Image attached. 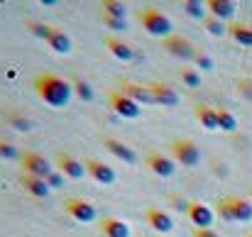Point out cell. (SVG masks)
<instances>
[{"label": "cell", "mask_w": 252, "mask_h": 237, "mask_svg": "<svg viewBox=\"0 0 252 237\" xmlns=\"http://www.w3.org/2000/svg\"><path fill=\"white\" fill-rule=\"evenodd\" d=\"M193 113H196V120L201 122V127H206L208 132L220 130V127H218V115H216V108H211V105H206V103H198Z\"/></svg>", "instance_id": "21"}, {"label": "cell", "mask_w": 252, "mask_h": 237, "mask_svg": "<svg viewBox=\"0 0 252 237\" xmlns=\"http://www.w3.org/2000/svg\"><path fill=\"white\" fill-rule=\"evenodd\" d=\"M193 237H218L213 230H193Z\"/></svg>", "instance_id": "36"}, {"label": "cell", "mask_w": 252, "mask_h": 237, "mask_svg": "<svg viewBox=\"0 0 252 237\" xmlns=\"http://www.w3.org/2000/svg\"><path fill=\"white\" fill-rule=\"evenodd\" d=\"M103 147H105L113 157H118L120 161H125V164H137V154H135V149H132V147H127V145H125V142H120V140L105 137V140H103Z\"/></svg>", "instance_id": "16"}, {"label": "cell", "mask_w": 252, "mask_h": 237, "mask_svg": "<svg viewBox=\"0 0 252 237\" xmlns=\"http://www.w3.org/2000/svg\"><path fill=\"white\" fill-rule=\"evenodd\" d=\"M248 237H252V233H250V235H248Z\"/></svg>", "instance_id": "38"}, {"label": "cell", "mask_w": 252, "mask_h": 237, "mask_svg": "<svg viewBox=\"0 0 252 237\" xmlns=\"http://www.w3.org/2000/svg\"><path fill=\"white\" fill-rule=\"evenodd\" d=\"M171 157H174L176 164L191 169V166H198V161H201V149L196 147L193 140L181 137V140H174V142H171Z\"/></svg>", "instance_id": "4"}, {"label": "cell", "mask_w": 252, "mask_h": 237, "mask_svg": "<svg viewBox=\"0 0 252 237\" xmlns=\"http://www.w3.org/2000/svg\"><path fill=\"white\" fill-rule=\"evenodd\" d=\"M47 183H49V188H59V186H62V174H54V171H52V174L47 176Z\"/></svg>", "instance_id": "35"}, {"label": "cell", "mask_w": 252, "mask_h": 237, "mask_svg": "<svg viewBox=\"0 0 252 237\" xmlns=\"http://www.w3.org/2000/svg\"><path fill=\"white\" fill-rule=\"evenodd\" d=\"M164 49H167L171 57H179V59H193V57H196L193 44H191L186 37H181V34L167 37V39H164Z\"/></svg>", "instance_id": "11"}, {"label": "cell", "mask_w": 252, "mask_h": 237, "mask_svg": "<svg viewBox=\"0 0 252 237\" xmlns=\"http://www.w3.org/2000/svg\"><path fill=\"white\" fill-rule=\"evenodd\" d=\"M120 93H125V95H127L130 100H135L137 105L155 103V98H152L150 88H147V86H142V83H135V81H123V83H120Z\"/></svg>", "instance_id": "15"}, {"label": "cell", "mask_w": 252, "mask_h": 237, "mask_svg": "<svg viewBox=\"0 0 252 237\" xmlns=\"http://www.w3.org/2000/svg\"><path fill=\"white\" fill-rule=\"evenodd\" d=\"M57 169H59V174H64V176H69V178H74V181L84 178L86 174H88L84 161L74 159L71 154H59V157H57Z\"/></svg>", "instance_id": "13"}, {"label": "cell", "mask_w": 252, "mask_h": 237, "mask_svg": "<svg viewBox=\"0 0 252 237\" xmlns=\"http://www.w3.org/2000/svg\"><path fill=\"white\" fill-rule=\"evenodd\" d=\"M145 161H147L150 171L157 174V176H162V178L174 176V171H176V161L171 157H167V154H162V152H150Z\"/></svg>", "instance_id": "9"}, {"label": "cell", "mask_w": 252, "mask_h": 237, "mask_svg": "<svg viewBox=\"0 0 252 237\" xmlns=\"http://www.w3.org/2000/svg\"><path fill=\"white\" fill-rule=\"evenodd\" d=\"M100 10H103V15L118 17V20H125V15H127V5L125 2H118V0H103L100 2Z\"/></svg>", "instance_id": "24"}, {"label": "cell", "mask_w": 252, "mask_h": 237, "mask_svg": "<svg viewBox=\"0 0 252 237\" xmlns=\"http://www.w3.org/2000/svg\"><path fill=\"white\" fill-rule=\"evenodd\" d=\"M189 220L196 225V230H211V225H213V220H216V213L206 206V203H198V201H193L191 206H189Z\"/></svg>", "instance_id": "8"}, {"label": "cell", "mask_w": 252, "mask_h": 237, "mask_svg": "<svg viewBox=\"0 0 252 237\" xmlns=\"http://www.w3.org/2000/svg\"><path fill=\"white\" fill-rule=\"evenodd\" d=\"M155 237H164V235H155Z\"/></svg>", "instance_id": "37"}, {"label": "cell", "mask_w": 252, "mask_h": 237, "mask_svg": "<svg viewBox=\"0 0 252 237\" xmlns=\"http://www.w3.org/2000/svg\"><path fill=\"white\" fill-rule=\"evenodd\" d=\"M110 108H113L120 118H130V120H135V118L142 115V108H140L135 100H130L125 93H120V90H113V93H110Z\"/></svg>", "instance_id": "7"}, {"label": "cell", "mask_w": 252, "mask_h": 237, "mask_svg": "<svg viewBox=\"0 0 252 237\" xmlns=\"http://www.w3.org/2000/svg\"><path fill=\"white\" fill-rule=\"evenodd\" d=\"M100 233L105 237H130V225L120 218H103L100 220Z\"/></svg>", "instance_id": "20"}, {"label": "cell", "mask_w": 252, "mask_h": 237, "mask_svg": "<svg viewBox=\"0 0 252 237\" xmlns=\"http://www.w3.org/2000/svg\"><path fill=\"white\" fill-rule=\"evenodd\" d=\"M0 157L2 159H20V152H17V147H15V145H10V142L0 140Z\"/></svg>", "instance_id": "33"}, {"label": "cell", "mask_w": 252, "mask_h": 237, "mask_svg": "<svg viewBox=\"0 0 252 237\" xmlns=\"http://www.w3.org/2000/svg\"><path fill=\"white\" fill-rule=\"evenodd\" d=\"M193 61H196V66H198V69H203V71H213V69H216V61H213L206 52H196Z\"/></svg>", "instance_id": "31"}, {"label": "cell", "mask_w": 252, "mask_h": 237, "mask_svg": "<svg viewBox=\"0 0 252 237\" xmlns=\"http://www.w3.org/2000/svg\"><path fill=\"white\" fill-rule=\"evenodd\" d=\"M147 225H150L157 235H167V233L174 230L171 215H169L167 210H162V208H150V210H147Z\"/></svg>", "instance_id": "14"}, {"label": "cell", "mask_w": 252, "mask_h": 237, "mask_svg": "<svg viewBox=\"0 0 252 237\" xmlns=\"http://www.w3.org/2000/svg\"><path fill=\"white\" fill-rule=\"evenodd\" d=\"M147 88H150V93H152L155 103H157V105H162V108H174V105L179 103V93H176L171 86H167V83L155 81V83H147Z\"/></svg>", "instance_id": "12"}, {"label": "cell", "mask_w": 252, "mask_h": 237, "mask_svg": "<svg viewBox=\"0 0 252 237\" xmlns=\"http://www.w3.org/2000/svg\"><path fill=\"white\" fill-rule=\"evenodd\" d=\"M206 10L213 15V17H218V20H230L233 15H235V2H230V0H208L206 2Z\"/></svg>", "instance_id": "22"}, {"label": "cell", "mask_w": 252, "mask_h": 237, "mask_svg": "<svg viewBox=\"0 0 252 237\" xmlns=\"http://www.w3.org/2000/svg\"><path fill=\"white\" fill-rule=\"evenodd\" d=\"M181 7H184V12L189 15V17H196V20H206V2H198V0H186V2H181Z\"/></svg>", "instance_id": "26"}, {"label": "cell", "mask_w": 252, "mask_h": 237, "mask_svg": "<svg viewBox=\"0 0 252 237\" xmlns=\"http://www.w3.org/2000/svg\"><path fill=\"white\" fill-rule=\"evenodd\" d=\"M216 115H218V127H220L223 132H235V130H238V118H235L230 110L216 108Z\"/></svg>", "instance_id": "25"}, {"label": "cell", "mask_w": 252, "mask_h": 237, "mask_svg": "<svg viewBox=\"0 0 252 237\" xmlns=\"http://www.w3.org/2000/svg\"><path fill=\"white\" fill-rule=\"evenodd\" d=\"M27 30L34 34V37H39V39H49V34H52V27L49 25H44V22H39V20H30L27 22Z\"/></svg>", "instance_id": "28"}, {"label": "cell", "mask_w": 252, "mask_h": 237, "mask_svg": "<svg viewBox=\"0 0 252 237\" xmlns=\"http://www.w3.org/2000/svg\"><path fill=\"white\" fill-rule=\"evenodd\" d=\"M218 213L228 223H248V220H252V201L238 198V196L220 198L218 201Z\"/></svg>", "instance_id": "3"}, {"label": "cell", "mask_w": 252, "mask_h": 237, "mask_svg": "<svg viewBox=\"0 0 252 237\" xmlns=\"http://www.w3.org/2000/svg\"><path fill=\"white\" fill-rule=\"evenodd\" d=\"M20 183L25 186V191L27 193H32V196H37V198H44V196H49V183H47V178H37V176H30V174H22L20 176Z\"/></svg>", "instance_id": "19"}, {"label": "cell", "mask_w": 252, "mask_h": 237, "mask_svg": "<svg viewBox=\"0 0 252 237\" xmlns=\"http://www.w3.org/2000/svg\"><path fill=\"white\" fill-rule=\"evenodd\" d=\"M84 164H86L88 176H91L93 181H98V183H103V186L115 183V171H113V166H108V164H103V161H98V159H86Z\"/></svg>", "instance_id": "10"}, {"label": "cell", "mask_w": 252, "mask_h": 237, "mask_svg": "<svg viewBox=\"0 0 252 237\" xmlns=\"http://www.w3.org/2000/svg\"><path fill=\"white\" fill-rule=\"evenodd\" d=\"M181 81L189 86V88H196L201 83V74L196 69H181Z\"/></svg>", "instance_id": "32"}, {"label": "cell", "mask_w": 252, "mask_h": 237, "mask_svg": "<svg viewBox=\"0 0 252 237\" xmlns=\"http://www.w3.org/2000/svg\"><path fill=\"white\" fill-rule=\"evenodd\" d=\"M47 44H49L57 54H71V49H74L71 37H69L64 30H59V27H52V34H49Z\"/></svg>", "instance_id": "18"}, {"label": "cell", "mask_w": 252, "mask_h": 237, "mask_svg": "<svg viewBox=\"0 0 252 237\" xmlns=\"http://www.w3.org/2000/svg\"><path fill=\"white\" fill-rule=\"evenodd\" d=\"M103 25L108 27V30H115V32H125L127 30V22L125 20H118V17H108V15H103Z\"/></svg>", "instance_id": "34"}, {"label": "cell", "mask_w": 252, "mask_h": 237, "mask_svg": "<svg viewBox=\"0 0 252 237\" xmlns=\"http://www.w3.org/2000/svg\"><path fill=\"white\" fill-rule=\"evenodd\" d=\"M203 25H206L208 34H213V37H223V34H228L225 22H223V20H218V17H213V15H208V17L203 20Z\"/></svg>", "instance_id": "27"}, {"label": "cell", "mask_w": 252, "mask_h": 237, "mask_svg": "<svg viewBox=\"0 0 252 237\" xmlns=\"http://www.w3.org/2000/svg\"><path fill=\"white\" fill-rule=\"evenodd\" d=\"M7 122H10L15 130H20V132H30V130H32V122H30L25 115H20V113H7Z\"/></svg>", "instance_id": "29"}, {"label": "cell", "mask_w": 252, "mask_h": 237, "mask_svg": "<svg viewBox=\"0 0 252 237\" xmlns=\"http://www.w3.org/2000/svg\"><path fill=\"white\" fill-rule=\"evenodd\" d=\"M228 34H230L238 44H243V47H252V25H245V22H233V25L228 27Z\"/></svg>", "instance_id": "23"}, {"label": "cell", "mask_w": 252, "mask_h": 237, "mask_svg": "<svg viewBox=\"0 0 252 237\" xmlns=\"http://www.w3.org/2000/svg\"><path fill=\"white\" fill-rule=\"evenodd\" d=\"M34 90H37L39 100L47 103L49 108H66L71 100V93H74V83H69L57 74L42 71L34 76Z\"/></svg>", "instance_id": "1"}, {"label": "cell", "mask_w": 252, "mask_h": 237, "mask_svg": "<svg viewBox=\"0 0 252 237\" xmlns=\"http://www.w3.org/2000/svg\"><path fill=\"white\" fill-rule=\"evenodd\" d=\"M20 164H22V174H30V176H37V178H47L52 174L49 161L37 152H22Z\"/></svg>", "instance_id": "5"}, {"label": "cell", "mask_w": 252, "mask_h": 237, "mask_svg": "<svg viewBox=\"0 0 252 237\" xmlns=\"http://www.w3.org/2000/svg\"><path fill=\"white\" fill-rule=\"evenodd\" d=\"M140 25H142V30H145L147 34H152V37H164V39L171 37V30H174L171 20H169L162 10H157V7H152V5L140 10Z\"/></svg>", "instance_id": "2"}, {"label": "cell", "mask_w": 252, "mask_h": 237, "mask_svg": "<svg viewBox=\"0 0 252 237\" xmlns=\"http://www.w3.org/2000/svg\"><path fill=\"white\" fill-rule=\"evenodd\" d=\"M64 210L79 223H93L95 220V206L84 201V198H66L64 201Z\"/></svg>", "instance_id": "6"}, {"label": "cell", "mask_w": 252, "mask_h": 237, "mask_svg": "<svg viewBox=\"0 0 252 237\" xmlns=\"http://www.w3.org/2000/svg\"><path fill=\"white\" fill-rule=\"evenodd\" d=\"M105 47H108V52H110L115 59H120V61H132V59H135V49H132L127 42H123L120 37H115V34L105 37Z\"/></svg>", "instance_id": "17"}, {"label": "cell", "mask_w": 252, "mask_h": 237, "mask_svg": "<svg viewBox=\"0 0 252 237\" xmlns=\"http://www.w3.org/2000/svg\"><path fill=\"white\" fill-rule=\"evenodd\" d=\"M74 93H76L81 100H86V103H88V100H93V88H91V86H88L84 79H76V81H74Z\"/></svg>", "instance_id": "30"}]
</instances>
